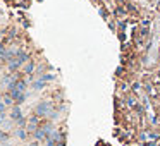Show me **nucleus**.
Returning a JSON list of instances; mask_svg holds the SVG:
<instances>
[{"mask_svg": "<svg viewBox=\"0 0 160 146\" xmlns=\"http://www.w3.org/2000/svg\"><path fill=\"white\" fill-rule=\"evenodd\" d=\"M52 134H53V127L50 126V124H47V126H41V127L38 129L36 132H34L36 139H48Z\"/></svg>", "mask_w": 160, "mask_h": 146, "instance_id": "obj_1", "label": "nucleus"}, {"mask_svg": "<svg viewBox=\"0 0 160 146\" xmlns=\"http://www.w3.org/2000/svg\"><path fill=\"white\" fill-rule=\"evenodd\" d=\"M50 110V103H47V101H41V103H38L36 108H34V113H36L38 117L41 115H47V112Z\"/></svg>", "mask_w": 160, "mask_h": 146, "instance_id": "obj_2", "label": "nucleus"}, {"mask_svg": "<svg viewBox=\"0 0 160 146\" xmlns=\"http://www.w3.org/2000/svg\"><path fill=\"white\" fill-rule=\"evenodd\" d=\"M26 129H28L30 132H36L38 129H40V127H38V115L31 117V119L28 120V124H26Z\"/></svg>", "mask_w": 160, "mask_h": 146, "instance_id": "obj_3", "label": "nucleus"}, {"mask_svg": "<svg viewBox=\"0 0 160 146\" xmlns=\"http://www.w3.org/2000/svg\"><path fill=\"white\" fill-rule=\"evenodd\" d=\"M7 141H9V136L5 134V132H0V143H2V144H5Z\"/></svg>", "mask_w": 160, "mask_h": 146, "instance_id": "obj_4", "label": "nucleus"}, {"mask_svg": "<svg viewBox=\"0 0 160 146\" xmlns=\"http://www.w3.org/2000/svg\"><path fill=\"white\" fill-rule=\"evenodd\" d=\"M2 100H4L5 101V105H12V96H11V95H7V96H2Z\"/></svg>", "mask_w": 160, "mask_h": 146, "instance_id": "obj_5", "label": "nucleus"}, {"mask_svg": "<svg viewBox=\"0 0 160 146\" xmlns=\"http://www.w3.org/2000/svg\"><path fill=\"white\" fill-rule=\"evenodd\" d=\"M0 126H5V112L0 113Z\"/></svg>", "mask_w": 160, "mask_h": 146, "instance_id": "obj_6", "label": "nucleus"}, {"mask_svg": "<svg viewBox=\"0 0 160 146\" xmlns=\"http://www.w3.org/2000/svg\"><path fill=\"white\" fill-rule=\"evenodd\" d=\"M31 71H33V65L28 64V65H26V72H31Z\"/></svg>", "mask_w": 160, "mask_h": 146, "instance_id": "obj_7", "label": "nucleus"}]
</instances>
